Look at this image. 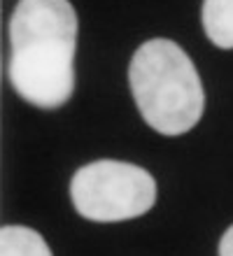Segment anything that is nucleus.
<instances>
[{"label": "nucleus", "mask_w": 233, "mask_h": 256, "mask_svg": "<svg viewBox=\"0 0 233 256\" xmlns=\"http://www.w3.org/2000/svg\"><path fill=\"white\" fill-rule=\"evenodd\" d=\"M7 77L31 105L61 108L75 88L77 14L68 0H19L10 16Z\"/></svg>", "instance_id": "1"}, {"label": "nucleus", "mask_w": 233, "mask_h": 256, "mask_svg": "<svg viewBox=\"0 0 233 256\" xmlns=\"http://www.w3.org/2000/svg\"><path fill=\"white\" fill-rule=\"evenodd\" d=\"M135 105L161 135H182L200 122L205 94L186 52L166 38L147 40L128 66Z\"/></svg>", "instance_id": "2"}, {"label": "nucleus", "mask_w": 233, "mask_h": 256, "mask_svg": "<svg viewBox=\"0 0 233 256\" xmlns=\"http://www.w3.org/2000/svg\"><path fill=\"white\" fill-rule=\"evenodd\" d=\"M75 210L91 222H124L152 210L156 182L145 168L126 161H93L70 180Z\"/></svg>", "instance_id": "3"}, {"label": "nucleus", "mask_w": 233, "mask_h": 256, "mask_svg": "<svg viewBox=\"0 0 233 256\" xmlns=\"http://www.w3.org/2000/svg\"><path fill=\"white\" fill-rule=\"evenodd\" d=\"M200 21L214 47L233 49V0H203Z\"/></svg>", "instance_id": "4"}, {"label": "nucleus", "mask_w": 233, "mask_h": 256, "mask_svg": "<svg viewBox=\"0 0 233 256\" xmlns=\"http://www.w3.org/2000/svg\"><path fill=\"white\" fill-rule=\"evenodd\" d=\"M0 256H52L45 238L26 226H3Z\"/></svg>", "instance_id": "5"}, {"label": "nucleus", "mask_w": 233, "mask_h": 256, "mask_svg": "<svg viewBox=\"0 0 233 256\" xmlns=\"http://www.w3.org/2000/svg\"><path fill=\"white\" fill-rule=\"evenodd\" d=\"M219 256H233V226L221 236L219 240Z\"/></svg>", "instance_id": "6"}]
</instances>
